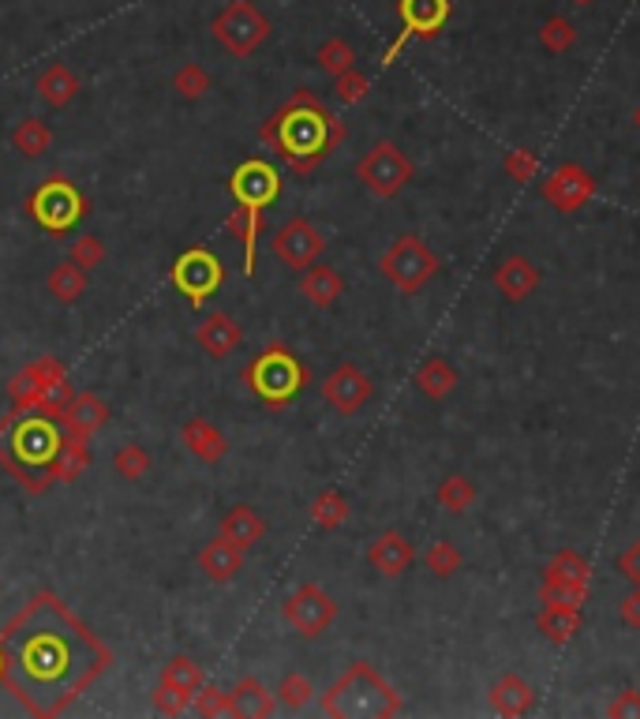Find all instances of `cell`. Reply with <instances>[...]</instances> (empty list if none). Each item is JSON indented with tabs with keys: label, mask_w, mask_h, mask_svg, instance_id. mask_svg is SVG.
Returning <instances> with one entry per match:
<instances>
[{
	"label": "cell",
	"mask_w": 640,
	"mask_h": 719,
	"mask_svg": "<svg viewBox=\"0 0 640 719\" xmlns=\"http://www.w3.org/2000/svg\"><path fill=\"white\" fill-rule=\"evenodd\" d=\"M151 469H154L151 450L139 443H125L117 453H112V472H117L120 480H128V484H139Z\"/></svg>",
	"instance_id": "obj_39"
},
{
	"label": "cell",
	"mask_w": 640,
	"mask_h": 719,
	"mask_svg": "<svg viewBox=\"0 0 640 719\" xmlns=\"http://www.w3.org/2000/svg\"><path fill=\"white\" fill-rule=\"evenodd\" d=\"M282 188H285L282 173H277V165L266 162V157H248V162L236 165L229 177V196L240 207L259 210V214H266V210L282 199Z\"/></svg>",
	"instance_id": "obj_14"
},
{
	"label": "cell",
	"mask_w": 640,
	"mask_h": 719,
	"mask_svg": "<svg viewBox=\"0 0 640 719\" xmlns=\"http://www.w3.org/2000/svg\"><path fill=\"white\" fill-rule=\"evenodd\" d=\"M416 177L412 157L401 151L393 139H379L364 157L356 162V180L371 191L375 199H398Z\"/></svg>",
	"instance_id": "obj_11"
},
{
	"label": "cell",
	"mask_w": 640,
	"mask_h": 719,
	"mask_svg": "<svg viewBox=\"0 0 640 719\" xmlns=\"http://www.w3.org/2000/svg\"><path fill=\"white\" fill-rule=\"evenodd\" d=\"M222 285H225V262L210 248H188L173 262V288H177L191 308H203L210 296H217Z\"/></svg>",
	"instance_id": "obj_12"
},
{
	"label": "cell",
	"mask_w": 640,
	"mask_h": 719,
	"mask_svg": "<svg viewBox=\"0 0 640 719\" xmlns=\"http://www.w3.org/2000/svg\"><path fill=\"white\" fill-rule=\"evenodd\" d=\"M23 210L31 214V222L49 236H68L79 229V222L86 217V196L79 191V184L68 177H46L38 188L26 196Z\"/></svg>",
	"instance_id": "obj_6"
},
{
	"label": "cell",
	"mask_w": 640,
	"mask_h": 719,
	"mask_svg": "<svg viewBox=\"0 0 640 719\" xmlns=\"http://www.w3.org/2000/svg\"><path fill=\"white\" fill-rule=\"evenodd\" d=\"M502 169H506V177H510L513 184H529V180H536L540 177V154L536 151H510L502 157Z\"/></svg>",
	"instance_id": "obj_47"
},
{
	"label": "cell",
	"mask_w": 640,
	"mask_h": 719,
	"mask_svg": "<svg viewBox=\"0 0 640 719\" xmlns=\"http://www.w3.org/2000/svg\"><path fill=\"white\" fill-rule=\"evenodd\" d=\"M109 416L112 412L98 393H72V398L64 401V409L57 412V424L64 435H75V438H86V443H91V438L109 424Z\"/></svg>",
	"instance_id": "obj_19"
},
{
	"label": "cell",
	"mask_w": 640,
	"mask_h": 719,
	"mask_svg": "<svg viewBox=\"0 0 640 719\" xmlns=\"http://www.w3.org/2000/svg\"><path fill=\"white\" fill-rule=\"evenodd\" d=\"M618 618H621V626L640 629V589H633L618 603Z\"/></svg>",
	"instance_id": "obj_52"
},
{
	"label": "cell",
	"mask_w": 640,
	"mask_h": 719,
	"mask_svg": "<svg viewBox=\"0 0 640 719\" xmlns=\"http://www.w3.org/2000/svg\"><path fill=\"white\" fill-rule=\"evenodd\" d=\"M424 566H427V574L438 577V581H450L453 574H461L464 555L458 551V543H450V540H435L431 547L424 551Z\"/></svg>",
	"instance_id": "obj_40"
},
{
	"label": "cell",
	"mask_w": 640,
	"mask_h": 719,
	"mask_svg": "<svg viewBox=\"0 0 640 719\" xmlns=\"http://www.w3.org/2000/svg\"><path fill=\"white\" fill-rule=\"evenodd\" d=\"M367 91H371V79L359 72V68H348V72L333 75V94H337V102L356 105L367 98Z\"/></svg>",
	"instance_id": "obj_46"
},
{
	"label": "cell",
	"mask_w": 640,
	"mask_h": 719,
	"mask_svg": "<svg viewBox=\"0 0 640 719\" xmlns=\"http://www.w3.org/2000/svg\"><path fill=\"white\" fill-rule=\"evenodd\" d=\"M416 390L424 393L427 401H446L453 390H458V372L446 356H427L424 364L416 367Z\"/></svg>",
	"instance_id": "obj_30"
},
{
	"label": "cell",
	"mask_w": 640,
	"mask_h": 719,
	"mask_svg": "<svg viewBox=\"0 0 640 719\" xmlns=\"http://www.w3.org/2000/svg\"><path fill=\"white\" fill-rule=\"evenodd\" d=\"M319 705L333 719H390L405 712L401 694L367 660L348 663L345 674L319 697Z\"/></svg>",
	"instance_id": "obj_4"
},
{
	"label": "cell",
	"mask_w": 640,
	"mask_h": 719,
	"mask_svg": "<svg viewBox=\"0 0 640 719\" xmlns=\"http://www.w3.org/2000/svg\"><path fill=\"white\" fill-rule=\"evenodd\" d=\"M315 64L333 79V75L348 72V68H356V49L348 46L345 38H327L319 46V52H315Z\"/></svg>",
	"instance_id": "obj_41"
},
{
	"label": "cell",
	"mask_w": 640,
	"mask_h": 719,
	"mask_svg": "<svg viewBox=\"0 0 640 719\" xmlns=\"http://www.w3.org/2000/svg\"><path fill=\"white\" fill-rule=\"evenodd\" d=\"M282 618L288 629H296L300 637H308V641H315V637H322L327 629L333 626V618H337V600L322 589V585H300V589H293L285 596L282 603Z\"/></svg>",
	"instance_id": "obj_13"
},
{
	"label": "cell",
	"mask_w": 640,
	"mask_h": 719,
	"mask_svg": "<svg viewBox=\"0 0 640 719\" xmlns=\"http://www.w3.org/2000/svg\"><path fill=\"white\" fill-rule=\"evenodd\" d=\"M191 712L203 716V719H214V716H233V697L217 686H199L195 700H191Z\"/></svg>",
	"instance_id": "obj_45"
},
{
	"label": "cell",
	"mask_w": 640,
	"mask_h": 719,
	"mask_svg": "<svg viewBox=\"0 0 640 719\" xmlns=\"http://www.w3.org/2000/svg\"><path fill=\"white\" fill-rule=\"evenodd\" d=\"M46 288H49V296H52L57 304H75L79 296L86 293V270H79L72 259H68V262H57V267L49 270Z\"/></svg>",
	"instance_id": "obj_37"
},
{
	"label": "cell",
	"mask_w": 640,
	"mask_h": 719,
	"mask_svg": "<svg viewBox=\"0 0 640 719\" xmlns=\"http://www.w3.org/2000/svg\"><path fill=\"white\" fill-rule=\"evenodd\" d=\"M618 574L626 577L633 589H640V537L618 555Z\"/></svg>",
	"instance_id": "obj_51"
},
{
	"label": "cell",
	"mask_w": 640,
	"mask_h": 719,
	"mask_svg": "<svg viewBox=\"0 0 640 719\" xmlns=\"http://www.w3.org/2000/svg\"><path fill=\"white\" fill-rule=\"evenodd\" d=\"M217 537L233 540L240 551H251L262 537H266V521H262V517L251 510V506H233V510L222 517V529H217Z\"/></svg>",
	"instance_id": "obj_31"
},
{
	"label": "cell",
	"mask_w": 640,
	"mask_h": 719,
	"mask_svg": "<svg viewBox=\"0 0 640 719\" xmlns=\"http://www.w3.org/2000/svg\"><path fill=\"white\" fill-rule=\"evenodd\" d=\"M569 4H577V8H589V4H595V0H569Z\"/></svg>",
	"instance_id": "obj_53"
},
{
	"label": "cell",
	"mask_w": 640,
	"mask_h": 719,
	"mask_svg": "<svg viewBox=\"0 0 640 719\" xmlns=\"http://www.w3.org/2000/svg\"><path fill=\"white\" fill-rule=\"evenodd\" d=\"M479 491L472 484L469 476H461V472H453V476H446L442 484L435 491V503L442 506L446 514H469L472 506H476Z\"/></svg>",
	"instance_id": "obj_36"
},
{
	"label": "cell",
	"mask_w": 640,
	"mask_h": 719,
	"mask_svg": "<svg viewBox=\"0 0 640 719\" xmlns=\"http://www.w3.org/2000/svg\"><path fill=\"white\" fill-rule=\"evenodd\" d=\"M0 686L38 719L72 712L79 697L112 668V648L52 589L31 592V600L0 626Z\"/></svg>",
	"instance_id": "obj_1"
},
{
	"label": "cell",
	"mask_w": 640,
	"mask_h": 719,
	"mask_svg": "<svg viewBox=\"0 0 640 719\" xmlns=\"http://www.w3.org/2000/svg\"><path fill=\"white\" fill-rule=\"evenodd\" d=\"M487 700H490V708H495L498 716L517 719V716H529L532 708H536V689H532L521 674L510 671V674H502L495 686H490Z\"/></svg>",
	"instance_id": "obj_25"
},
{
	"label": "cell",
	"mask_w": 640,
	"mask_h": 719,
	"mask_svg": "<svg viewBox=\"0 0 640 719\" xmlns=\"http://www.w3.org/2000/svg\"><path fill=\"white\" fill-rule=\"evenodd\" d=\"M367 563L379 569L382 577H390L393 581V577H405L412 569V563H416V547L408 543L405 532L386 529L371 543H367Z\"/></svg>",
	"instance_id": "obj_20"
},
{
	"label": "cell",
	"mask_w": 640,
	"mask_h": 719,
	"mask_svg": "<svg viewBox=\"0 0 640 719\" xmlns=\"http://www.w3.org/2000/svg\"><path fill=\"white\" fill-rule=\"evenodd\" d=\"M180 443L203 464H217L229 453V438H225V432L217 424H210L206 416H191L188 424L180 427Z\"/></svg>",
	"instance_id": "obj_23"
},
{
	"label": "cell",
	"mask_w": 640,
	"mask_h": 719,
	"mask_svg": "<svg viewBox=\"0 0 640 719\" xmlns=\"http://www.w3.org/2000/svg\"><path fill=\"white\" fill-rule=\"evenodd\" d=\"M173 91H177L183 102H199L210 91V72L203 64H180V72L173 75Z\"/></svg>",
	"instance_id": "obj_44"
},
{
	"label": "cell",
	"mask_w": 640,
	"mask_h": 719,
	"mask_svg": "<svg viewBox=\"0 0 640 719\" xmlns=\"http://www.w3.org/2000/svg\"><path fill=\"white\" fill-rule=\"evenodd\" d=\"M244 555H248V551H240L233 540L214 537L210 543H203V551H199L195 563H199V574H203L206 581L225 585V581H233V577L244 569Z\"/></svg>",
	"instance_id": "obj_24"
},
{
	"label": "cell",
	"mask_w": 640,
	"mask_h": 719,
	"mask_svg": "<svg viewBox=\"0 0 640 719\" xmlns=\"http://www.w3.org/2000/svg\"><path fill=\"white\" fill-rule=\"evenodd\" d=\"M225 233L244 244V274H256V251H259V233H262V214L236 203L233 214L225 217Z\"/></svg>",
	"instance_id": "obj_29"
},
{
	"label": "cell",
	"mask_w": 640,
	"mask_h": 719,
	"mask_svg": "<svg viewBox=\"0 0 640 719\" xmlns=\"http://www.w3.org/2000/svg\"><path fill=\"white\" fill-rule=\"evenodd\" d=\"M72 262L79 270H98L102 262H105V240L102 236H94V233H86V236H79V240L72 244Z\"/></svg>",
	"instance_id": "obj_48"
},
{
	"label": "cell",
	"mask_w": 640,
	"mask_h": 719,
	"mask_svg": "<svg viewBox=\"0 0 640 719\" xmlns=\"http://www.w3.org/2000/svg\"><path fill=\"white\" fill-rule=\"evenodd\" d=\"M348 128L322 105L315 91H293L274 117L262 120L259 139L270 146L296 177H311L327 157L345 143Z\"/></svg>",
	"instance_id": "obj_2"
},
{
	"label": "cell",
	"mask_w": 640,
	"mask_h": 719,
	"mask_svg": "<svg viewBox=\"0 0 640 719\" xmlns=\"http://www.w3.org/2000/svg\"><path fill=\"white\" fill-rule=\"evenodd\" d=\"M157 682L169 686V689H177V694H183L188 700H195L199 686H203V668H199L191 656H173V660L162 668V679Z\"/></svg>",
	"instance_id": "obj_35"
},
{
	"label": "cell",
	"mask_w": 640,
	"mask_h": 719,
	"mask_svg": "<svg viewBox=\"0 0 640 719\" xmlns=\"http://www.w3.org/2000/svg\"><path fill=\"white\" fill-rule=\"evenodd\" d=\"M277 705H285V708H308L311 700H315V682L308 679V674H300V671H293V674H285L282 679V686H277Z\"/></svg>",
	"instance_id": "obj_43"
},
{
	"label": "cell",
	"mask_w": 640,
	"mask_h": 719,
	"mask_svg": "<svg viewBox=\"0 0 640 719\" xmlns=\"http://www.w3.org/2000/svg\"><path fill=\"white\" fill-rule=\"evenodd\" d=\"M375 398V382L367 379V372H359L356 364H337L322 382V401L337 412V416H356L367 409V401Z\"/></svg>",
	"instance_id": "obj_17"
},
{
	"label": "cell",
	"mask_w": 640,
	"mask_h": 719,
	"mask_svg": "<svg viewBox=\"0 0 640 719\" xmlns=\"http://www.w3.org/2000/svg\"><path fill=\"white\" fill-rule=\"evenodd\" d=\"M233 697V716H251V719H270L277 708V697L262 686L259 679H240L229 689Z\"/></svg>",
	"instance_id": "obj_32"
},
{
	"label": "cell",
	"mask_w": 640,
	"mask_h": 719,
	"mask_svg": "<svg viewBox=\"0 0 640 719\" xmlns=\"http://www.w3.org/2000/svg\"><path fill=\"white\" fill-rule=\"evenodd\" d=\"M154 708L162 716H183V712H191V700L183 697V694H177V689H169V686H162V682H157L154 686Z\"/></svg>",
	"instance_id": "obj_49"
},
{
	"label": "cell",
	"mask_w": 640,
	"mask_h": 719,
	"mask_svg": "<svg viewBox=\"0 0 640 719\" xmlns=\"http://www.w3.org/2000/svg\"><path fill=\"white\" fill-rule=\"evenodd\" d=\"M64 432H60L57 416L49 412H8L0 416V469L8 476L20 480L26 495H46L49 484V464L57 458Z\"/></svg>",
	"instance_id": "obj_3"
},
{
	"label": "cell",
	"mask_w": 640,
	"mask_h": 719,
	"mask_svg": "<svg viewBox=\"0 0 640 719\" xmlns=\"http://www.w3.org/2000/svg\"><path fill=\"white\" fill-rule=\"evenodd\" d=\"M8 393H12L15 412H49V416H57L64 401L72 398V382H68V372L57 356H38L8 382Z\"/></svg>",
	"instance_id": "obj_7"
},
{
	"label": "cell",
	"mask_w": 640,
	"mask_h": 719,
	"mask_svg": "<svg viewBox=\"0 0 640 719\" xmlns=\"http://www.w3.org/2000/svg\"><path fill=\"white\" fill-rule=\"evenodd\" d=\"M379 270H382L386 282L398 288V293L416 296V293H424V288L435 282L438 270H442V262H438L435 251L427 248L424 236L405 233V236H398V240H393L390 248L382 251Z\"/></svg>",
	"instance_id": "obj_8"
},
{
	"label": "cell",
	"mask_w": 640,
	"mask_h": 719,
	"mask_svg": "<svg viewBox=\"0 0 640 719\" xmlns=\"http://www.w3.org/2000/svg\"><path fill=\"white\" fill-rule=\"evenodd\" d=\"M595 196V177L589 169H581L577 162H566L543 180V199L558 210V214H577L592 203Z\"/></svg>",
	"instance_id": "obj_18"
},
{
	"label": "cell",
	"mask_w": 640,
	"mask_h": 719,
	"mask_svg": "<svg viewBox=\"0 0 640 719\" xmlns=\"http://www.w3.org/2000/svg\"><path fill=\"white\" fill-rule=\"evenodd\" d=\"M633 128L640 131V105H637V109H633Z\"/></svg>",
	"instance_id": "obj_54"
},
{
	"label": "cell",
	"mask_w": 640,
	"mask_h": 719,
	"mask_svg": "<svg viewBox=\"0 0 640 719\" xmlns=\"http://www.w3.org/2000/svg\"><path fill=\"white\" fill-rule=\"evenodd\" d=\"M12 146L26 157V162H38V157L49 154L52 131H49V125H46L42 117H26V120H20V125H15V131H12Z\"/></svg>",
	"instance_id": "obj_34"
},
{
	"label": "cell",
	"mask_w": 640,
	"mask_h": 719,
	"mask_svg": "<svg viewBox=\"0 0 640 719\" xmlns=\"http://www.w3.org/2000/svg\"><path fill=\"white\" fill-rule=\"evenodd\" d=\"M540 282H543V270L529 256H506L495 270V288L513 304L529 300L540 288Z\"/></svg>",
	"instance_id": "obj_21"
},
{
	"label": "cell",
	"mask_w": 640,
	"mask_h": 719,
	"mask_svg": "<svg viewBox=\"0 0 640 719\" xmlns=\"http://www.w3.org/2000/svg\"><path fill=\"white\" fill-rule=\"evenodd\" d=\"M195 341L210 360H225V356H233L236 349H240L244 330H240V322H236L233 315L210 311L206 319L195 327Z\"/></svg>",
	"instance_id": "obj_22"
},
{
	"label": "cell",
	"mask_w": 640,
	"mask_h": 719,
	"mask_svg": "<svg viewBox=\"0 0 640 719\" xmlns=\"http://www.w3.org/2000/svg\"><path fill=\"white\" fill-rule=\"evenodd\" d=\"M210 34H214L217 46H222L225 52L248 60V57H256L262 46H266L270 34H274V26H270V20L259 12L256 4H251V0H229V4L214 15Z\"/></svg>",
	"instance_id": "obj_9"
},
{
	"label": "cell",
	"mask_w": 640,
	"mask_h": 719,
	"mask_svg": "<svg viewBox=\"0 0 640 719\" xmlns=\"http://www.w3.org/2000/svg\"><path fill=\"white\" fill-rule=\"evenodd\" d=\"M91 464V443L86 438H75V435H64V443H60L57 458L49 464V484H75L79 476H83V469Z\"/></svg>",
	"instance_id": "obj_28"
},
{
	"label": "cell",
	"mask_w": 640,
	"mask_h": 719,
	"mask_svg": "<svg viewBox=\"0 0 640 719\" xmlns=\"http://www.w3.org/2000/svg\"><path fill=\"white\" fill-rule=\"evenodd\" d=\"M34 94H38L49 109H68L79 94V75L68 64H49L46 72L34 79Z\"/></svg>",
	"instance_id": "obj_27"
},
{
	"label": "cell",
	"mask_w": 640,
	"mask_h": 719,
	"mask_svg": "<svg viewBox=\"0 0 640 719\" xmlns=\"http://www.w3.org/2000/svg\"><path fill=\"white\" fill-rule=\"evenodd\" d=\"M450 12H453L450 0H398L401 34L382 52V68H390L412 38H435V34H442V26L450 23Z\"/></svg>",
	"instance_id": "obj_15"
},
{
	"label": "cell",
	"mask_w": 640,
	"mask_h": 719,
	"mask_svg": "<svg viewBox=\"0 0 640 719\" xmlns=\"http://www.w3.org/2000/svg\"><path fill=\"white\" fill-rule=\"evenodd\" d=\"M0 679H4V652H0Z\"/></svg>",
	"instance_id": "obj_55"
},
{
	"label": "cell",
	"mask_w": 640,
	"mask_h": 719,
	"mask_svg": "<svg viewBox=\"0 0 640 719\" xmlns=\"http://www.w3.org/2000/svg\"><path fill=\"white\" fill-rule=\"evenodd\" d=\"M322 251H327V236L315 229V222H308V217H288L274 233V256L288 270H308L311 262H319Z\"/></svg>",
	"instance_id": "obj_16"
},
{
	"label": "cell",
	"mask_w": 640,
	"mask_h": 719,
	"mask_svg": "<svg viewBox=\"0 0 640 719\" xmlns=\"http://www.w3.org/2000/svg\"><path fill=\"white\" fill-rule=\"evenodd\" d=\"M536 629L555 648H562L581 634V611L573 608H543L536 615Z\"/></svg>",
	"instance_id": "obj_33"
},
{
	"label": "cell",
	"mask_w": 640,
	"mask_h": 719,
	"mask_svg": "<svg viewBox=\"0 0 640 719\" xmlns=\"http://www.w3.org/2000/svg\"><path fill=\"white\" fill-rule=\"evenodd\" d=\"M611 719H640V689H621V694L607 705Z\"/></svg>",
	"instance_id": "obj_50"
},
{
	"label": "cell",
	"mask_w": 640,
	"mask_h": 719,
	"mask_svg": "<svg viewBox=\"0 0 640 719\" xmlns=\"http://www.w3.org/2000/svg\"><path fill=\"white\" fill-rule=\"evenodd\" d=\"M348 514H353V506H348V498L341 495L337 487L322 491V495L311 503V521L319 524L322 532H337L341 524L348 521Z\"/></svg>",
	"instance_id": "obj_38"
},
{
	"label": "cell",
	"mask_w": 640,
	"mask_h": 719,
	"mask_svg": "<svg viewBox=\"0 0 640 719\" xmlns=\"http://www.w3.org/2000/svg\"><path fill=\"white\" fill-rule=\"evenodd\" d=\"M589 585H592V563L577 555L573 547H562L550 555L547 569H543L540 585V603L543 608H573L581 611L589 603Z\"/></svg>",
	"instance_id": "obj_10"
},
{
	"label": "cell",
	"mask_w": 640,
	"mask_h": 719,
	"mask_svg": "<svg viewBox=\"0 0 640 719\" xmlns=\"http://www.w3.org/2000/svg\"><path fill=\"white\" fill-rule=\"evenodd\" d=\"M240 379L262 405L282 412L304 393V386H308V367H304V360L296 356L293 349L274 341V345H266L248 367H244Z\"/></svg>",
	"instance_id": "obj_5"
},
{
	"label": "cell",
	"mask_w": 640,
	"mask_h": 719,
	"mask_svg": "<svg viewBox=\"0 0 640 719\" xmlns=\"http://www.w3.org/2000/svg\"><path fill=\"white\" fill-rule=\"evenodd\" d=\"M300 293L311 308H333L345 296V278L327 262H311L308 270H300Z\"/></svg>",
	"instance_id": "obj_26"
},
{
	"label": "cell",
	"mask_w": 640,
	"mask_h": 719,
	"mask_svg": "<svg viewBox=\"0 0 640 719\" xmlns=\"http://www.w3.org/2000/svg\"><path fill=\"white\" fill-rule=\"evenodd\" d=\"M540 42L547 52H555V57H562V52H569L577 46V26L566 20V15H550L547 23H543L540 31Z\"/></svg>",
	"instance_id": "obj_42"
}]
</instances>
